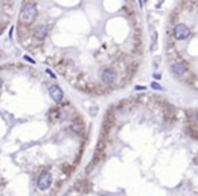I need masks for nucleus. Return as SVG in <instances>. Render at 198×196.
Here are the masks:
<instances>
[{
    "mask_svg": "<svg viewBox=\"0 0 198 196\" xmlns=\"http://www.w3.org/2000/svg\"><path fill=\"white\" fill-rule=\"evenodd\" d=\"M37 18V8L33 3H27L25 7L22 8V12H20V20L26 24H30L33 23Z\"/></svg>",
    "mask_w": 198,
    "mask_h": 196,
    "instance_id": "obj_1",
    "label": "nucleus"
},
{
    "mask_svg": "<svg viewBox=\"0 0 198 196\" xmlns=\"http://www.w3.org/2000/svg\"><path fill=\"white\" fill-rule=\"evenodd\" d=\"M52 184V174L50 172H42L37 180V187L39 191H46Z\"/></svg>",
    "mask_w": 198,
    "mask_h": 196,
    "instance_id": "obj_2",
    "label": "nucleus"
},
{
    "mask_svg": "<svg viewBox=\"0 0 198 196\" xmlns=\"http://www.w3.org/2000/svg\"><path fill=\"white\" fill-rule=\"evenodd\" d=\"M190 35V29H189L186 24H183V23H179V24H176L175 27H174V37H175L176 39H186L187 37Z\"/></svg>",
    "mask_w": 198,
    "mask_h": 196,
    "instance_id": "obj_3",
    "label": "nucleus"
},
{
    "mask_svg": "<svg viewBox=\"0 0 198 196\" xmlns=\"http://www.w3.org/2000/svg\"><path fill=\"white\" fill-rule=\"evenodd\" d=\"M115 77H117V73H115V71L111 69V68H107V69H105L100 73V80L105 84H111L115 80Z\"/></svg>",
    "mask_w": 198,
    "mask_h": 196,
    "instance_id": "obj_4",
    "label": "nucleus"
},
{
    "mask_svg": "<svg viewBox=\"0 0 198 196\" xmlns=\"http://www.w3.org/2000/svg\"><path fill=\"white\" fill-rule=\"evenodd\" d=\"M49 95H50V97L56 103H60L63 100V97H64V93H63V91H61V88L58 85H52L49 88Z\"/></svg>",
    "mask_w": 198,
    "mask_h": 196,
    "instance_id": "obj_5",
    "label": "nucleus"
},
{
    "mask_svg": "<svg viewBox=\"0 0 198 196\" xmlns=\"http://www.w3.org/2000/svg\"><path fill=\"white\" fill-rule=\"evenodd\" d=\"M171 71H173L176 76H182V74L186 73L187 68H186V65L183 64L182 61H175V62H173V65H171Z\"/></svg>",
    "mask_w": 198,
    "mask_h": 196,
    "instance_id": "obj_6",
    "label": "nucleus"
},
{
    "mask_svg": "<svg viewBox=\"0 0 198 196\" xmlns=\"http://www.w3.org/2000/svg\"><path fill=\"white\" fill-rule=\"evenodd\" d=\"M46 34H48V29H46V26H44V24H39V26H37L34 29V31H33V35H34V38L39 39V41H42V39L46 37Z\"/></svg>",
    "mask_w": 198,
    "mask_h": 196,
    "instance_id": "obj_7",
    "label": "nucleus"
},
{
    "mask_svg": "<svg viewBox=\"0 0 198 196\" xmlns=\"http://www.w3.org/2000/svg\"><path fill=\"white\" fill-rule=\"evenodd\" d=\"M151 87L154 88V89H157V91H163V88H162V85H160V84H157L156 81H154V83H151Z\"/></svg>",
    "mask_w": 198,
    "mask_h": 196,
    "instance_id": "obj_8",
    "label": "nucleus"
},
{
    "mask_svg": "<svg viewBox=\"0 0 198 196\" xmlns=\"http://www.w3.org/2000/svg\"><path fill=\"white\" fill-rule=\"evenodd\" d=\"M23 58H25L26 61H29V62H31V64H35V61L33 60L31 57H29V55H23Z\"/></svg>",
    "mask_w": 198,
    "mask_h": 196,
    "instance_id": "obj_9",
    "label": "nucleus"
},
{
    "mask_svg": "<svg viewBox=\"0 0 198 196\" xmlns=\"http://www.w3.org/2000/svg\"><path fill=\"white\" fill-rule=\"evenodd\" d=\"M46 73H48V74H49V76H52V77H53V79H56V74H55V73H53V72H52V71H50V69H46Z\"/></svg>",
    "mask_w": 198,
    "mask_h": 196,
    "instance_id": "obj_10",
    "label": "nucleus"
},
{
    "mask_svg": "<svg viewBox=\"0 0 198 196\" xmlns=\"http://www.w3.org/2000/svg\"><path fill=\"white\" fill-rule=\"evenodd\" d=\"M154 77H155V79H157V80H159V79L162 77V76H160L159 73H155V74H154Z\"/></svg>",
    "mask_w": 198,
    "mask_h": 196,
    "instance_id": "obj_11",
    "label": "nucleus"
},
{
    "mask_svg": "<svg viewBox=\"0 0 198 196\" xmlns=\"http://www.w3.org/2000/svg\"><path fill=\"white\" fill-rule=\"evenodd\" d=\"M136 89H137V91H140V89H145V87H140V85H137V87H136Z\"/></svg>",
    "mask_w": 198,
    "mask_h": 196,
    "instance_id": "obj_12",
    "label": "nucleus"
},
{
    "mask_svg": "<svg viewBox=\"0 0 198 196\" xmlns=\"http://www.w3.org/2000/svg\"><path fill=\"white\" fill-rule=\"evenodd\" d=\"M1 84H3V80H1V79H0V88H1Z\"/></svg>",
    "mask_w": 198,
    "mask_h": 196,
    "instance_id": "obj_13",
    "label": "nucleus"
},
{
    "mask_svg": "<svg viewBox=\"0 0 198 196\" xmlns=\"http://www.w3.org/2000/svg\"><path fill=\"white\" fill-rule=\"evenodd\" d=\"M197 120H198V112H197Z\"/></svg>",
    "mask_w": 198,
    "mask_h": 196,
    "instance_id": "obj_14",
    "label": "nucleus"
}]
</instances>
